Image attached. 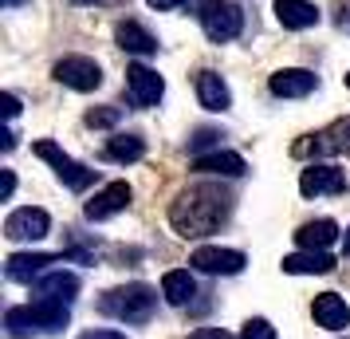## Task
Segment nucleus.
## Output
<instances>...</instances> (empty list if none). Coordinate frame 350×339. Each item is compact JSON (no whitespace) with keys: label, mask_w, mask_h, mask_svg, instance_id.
<instances>
[{"label":"nucleus","mask_w":350,"mask_h":339,"mask_svg":"<svg viewBox=\"0 0 350 339\" xmlns=\"http://www.w3.org/2000/svg\"><path fill=\"white\" fill-rule=\"evenodd\" d=\"M83 4H126V0H83Z\"/></svg>","instance_id":"obj_35"},{"label":"nucleus","mask_w":350,"mask_h":339,"mask_svg":"<svg viewBox=\"0 0 350 339\" xmlns=\"http://www.w3.org/2000/svg\"><path fill=\"white\" fill-rule=\"evenodd\" d=\"M338 28L350 32V0H342V12H338Z\"/></svg>","instance_id":"obj_32"},{"label":"nucleus","mask_w":350,"mask_h":339,"mask_svg":"<svg viewBox=\"0 0 350 339\" xmlns=\"http://www.w3.org/2000/svg\"><path fill=\"white\" fill-rule=\"evenodd\" d=\"M36 158L48 162L51 170H55V178L64 181L67 190H75V194H83V190L95 181V170H87L83 162H75L71 154H64V150L51 142V138H40V142H36Z\"/></svg>","instance_id":"obj_6"},{"label":"nucleus","mask_w":350,"mask_h":339,"mask_svg":"<svg viewBox=\"0 0 350 339\" xmlns=\"http://www.w3.org/2000/svg\"><path fill=\"white\" fill-rule=\"evenodd\" d=\"M197 99H201V107L213 114H221L232 107V91H228V83L217 75V71H197Z\"/></svg>","instance_id":"obj_17"},{"label":"nucleus","mask_w":350,"mask_h":339,"mask_svg":"<svg viewBox=\"0 0 350 339\" xmlns=\"http://www.w3.org/2000/svg\"><path fill=\"white\" fill-rule=\"evenodd\" d=\"M347 87H350V71H347Z\"/></svg>","instance_id":"obj_36"},{"label":"nucleus","mask_w":350,"mask_h":339,"mask_svg":"<svg viewBox=\"0 0 350 339\" xmlns=\"http://www.w3.org/2000/svg\"><path fill=\"white\" fill-rule=\"evenodd\" d=\"M36 292H40V300H64V304H71V300L79 296V276L64 273V268L44 273L40 280H36Z\"/></svg>","instance_id":"obj_19"},{"label":"nucleus","mask_w":350,"mask_h":339,"mask_svg":"<svg viewBox=\"0 0 350 339\" xmlns=\"http://www.w3.org/2000/svg\"><path fill=\"white\" fill-rule=\"evenodd\" d=\"M275 20L291 32H303V28L319 24V8L311 0H275Z\"/></svg>","instance_id":"obj_20"},{"label":"nucleus","mask_w":350,"mask_h":339,"mask_svg":"<svg viewBox=\"0 0 350 339\" xmlns=\"http://www.w3.org/2000/svg\"><path fill=\"white\" fill-rule=\"evenodd\" d=\"M118 118H122V111H118V107H98V111H87V118H83V123H87V127H114Z\"/></svg>","instance_id":"obj_25"},{"label":"nucleus","mask_w":350,"mask_h":339,"mask_svg":"<svg viewBox=\"0 0 350 339\" xmlns=\"http://www.w3.org/2000/svg\"><path fill=\"white\" fill-rule=\"evenodd\" d=\"M114 40H118L122 51H134V55H154L158 51V40L146 32L138 20H118L114 24Z\"/></svg>","instance_id":"obj_21"},{"label":"nucleus","mask_w":350,"mask_h":339,"mask_svg":"<svg viewBox=\"0 0 350 339\" xmlns=\"http://www.w3.org/2000/svg\"><path fill=\"white\" fill-rule=\"evenodd\" d=\"M185 0H150V8H158V12H170V8H181Z\"/></svg>","instance_id":"obj_31"},{"label":"nucleus","mask_w":350,"mask_h":339,"mask_svg":"<svg viewBox=\"0 0 350 339\" xmlns=\"http://www.w3.org/2000/svg\"><path fill=\"white\" fill-rule=\"evenodd\" d=\"M0 146H4V150H12V146H16V134H12V130H4V134H0Z\"/></svg>","instance_id":"obj_34"},{"label":"nucleus","mask_w":350,"mask_h":339,"mask_svg":"<svg viewBox=\"0 0 350 339\" xmlns=\"http://www.w3.org/2000/svg\"><path fill=\"white\" fill-rule=\"evenodd\" d=\"M51 229V217L44 210H16L8 213V221H4V237L8 241H44Z\"/></svg>","instance_id":"obj_11"},{"label":"nucleus","mask_w":350,"mask_h":339,"mask_svg":"<svg viewBox=\"0 0 350 339\" xmlns=\"http://www.w3.org/2000/svg\"><path fill=\"white\" fill-rule=\"evenodd\" d=\"M240 339H275V327H271L268 320H260V316H256V320H248V323H244V331H240Z\"/></svg>","instance_id":"obj_26"},{"label":"nucleus","mask_w":350,"mask_h":339,"mask_svg":"<svg viewBox=\"0 0 350 339\" xmlns=\"http://www.w3.org/2000/svg\"><path fill=\"white\" fill-rule=\"evenodd\" d=\"M350 154V114L334 118L331 127L307 134L303 142H295V158H342Z\"/></svg>","instance_id":"obj_4"},{"label":"nucleus","mask_w":350,"mask_h":339,"mask_svg":"<svg viewBox=\"0 0 350 339\" xmlns=\"http://www.w3.org/2000/svg\"><path fill=\"white\" fill-rule=\"evenodd\" d=\"M146 154V142L138 134H114L107 142V158L111 162H138Z\"/></svg>","instance_id":"obj_24"},{"label":"nucleus","mask_w":350,"mask_h":339,"mask_svg":"<svg viewBox=\"0 0 350 339\" xmlns=\"http://www.w3.org/2000/svg\"><path fill=\"white\" fill-rule=\"evenodd\" d=\"M232 213V194H224L221 186L213 181H197L189 190H181L170 205V225L177 229V237L185 241H197V237H208L228 221Z\"/></svg>","instance_id":"obj_1"},{"label":"nucleus","mask_w":350,"mask_h":339,"mask_svg":"<svg viewBox=\"0 0 350 339\" xmlns=\"http://www.w3.org/2000/svg\"><path fill=\"white\" fill-rule=\"evenodd\" d=\"M51 75H55V83H64L71 91H95L103 83V67L91 55H64L59 64L51 67Z\"/></svg>","instance_id":"obj_7"},{"label":"nucleus","mask_w":350,"mask_h":339,"mask_svg":"<svg viewBox=\"0 0 350 339\" xmlns=\"http://www.w3.org/2000/svg\"><path fill=\"white\" fill-rule=\"evenodd\" d=\"M55 253H12V257L4 260V273L8 280H40V276L48 273V264H55Z\"/></svg>","instance_id":"obj_16"},{"label":"nucleus","mask_w":350,"mask_h":339,"mask_svg":"<svg viewBox=\"0 0 350 339\" xmlns=\"http://www.w3.org/2000/svg\"><path fill=\"white\" fill-rule=\"evenodd\" d=\"M217 138H221L217 130H197V134H193V138H189V150H201V146H213V142H217Z\"/></svg>","instance_id":"obj_28"},{"label":"nucleus","mask_w":350,"mask_h":339,"mask_svg":"<svg viewBox=\"0 0 350 339\" xmlns=\"http://www.w3.org/2000/svg\"><path fill=\"white\" fill-rule=\"evenodd\" d=\"M189 339H232L228 331H221V327H197Z\"/></svg>","instance_id":"obj_30"},{"label":"nucleus","mask_w":350,"mask_h":339,"mask_svg":"<svg viewBox=\"0 0 350 339\" xmlns=\"http://www.w3.org/2000/svg\"><path fill=\"white\" fill-rule=\"evenodd\" d=\"M16 190V178H12V170H0V201H8Z\"/></svg>","instance_id":"obj_29"},{"label":"nucleus","mask_w":350,"mask_h":339,"mask_svg":"<svg viewBox=\"0 0 350 339\" xmlns=\"http://www.w3.org/2000/svg\"><path fill=\"white\" fill-rule=\"evenodd\" d=\"M158 307V292L150 284H122V288H111L103 300H98V312L103 316H114L122 323H146Z\"/></svg>","instance_id":"obj_3"},{"label":"nucleus","mask_w":350,"mask_h":339,"mask_svg":"<svg viewBox=\"0 0 350 339\" xmlns=\"http://www.w3.org/2000/svg\"><path fill=\"white\" fill-rule=\"evenodd\" d=\"M197 16H201V28H205V36L213 44H228L244 28V12H240L232 0H205Z\"/></svg>","instance_id":"obj_5"},{"label":"nucleus","mask_w":350,"mask_h":339,"mask_svg":"<svg viewBox=\"0 0 350 339\" xmlns=\"http://www.w3.org/2000/svg\"><path fill=\"white\" fill-rule=\"evenodd\" d=\"M347 339H350V336H347Z\"/></svg>","instance_id":"obj_38"},{"label":"nucleus","mask_w":350,"mask_h":339,"mask_svg":"<svg viewBox=\"0 0 350 339\" xmlns=\"http://www.w3.org/2000/svg\"><path fill=\"white\" fill-rule=\"evenodd\" d=\"M126 87H130V103L134 107H158V99L165 95V79L146 64L126 67Z\"/></svg>","instance_id":"obj_10"},{"label":"nucleus","mask_w":350,"mask_h":339,"mask_svg":"<svg viewBox=\"0 0 350 339\" xmlns=\"http://www.w3.org/2000/svg\"><path fill=\"white\" fill-rule=\"evenodd\" d=\"M193 170L197 174H213V178H240L248 170V162L240 154H232V150H213V154H197Z\"/></svg>","instance_id":"obj_15"},{"label":"nucleus","mask_w":350,"mask_h":339,"mask_svg":"<svg viewBox=\"0 0 350 339\" xmlns=\"http://www.w3.org/2000/svg\"><path fill=\"white\" fill-rule=\"evenodd\" d=\"M334 241H338V225L331 217H319V221H307V225L295 229V244L299 249H327Z\"/></svg>","instance_id":"obj_22"},{"label":"nucleus","mask_w":350,"mask_h":339,"mask_svg":"<svg viewBox=\"0 0 350 339\" xmlns=\"http://www.w3.org/2000/svg\"><path fill=\"white\" fill-rule=\"evenodd\" d=\"M161 296H165V300H170L174 307L189 304L193 296H197V284H193L189 268H174V273L161 276Z\"/></svg>","instance_id":"obj_23"},{"label":"nucleus","mask_w":350,"mask_h":339,"mask_svg":"<svg viewBox=\"0 0 350 339\" xmlns=\"http://www.w3.org/2000/svg\"><path fill=\"white\" fill-rule=\"evenodd\" d=\"M0 111H4V118H16L20 114V99L12 95V91H4V95H0Z\"/></svg>","instance_id":"obj_27"},{"label":"nucleus","mask_w":350,"mask_h":339,"mask_svg":"<svg viewBox=\"0 0 350 339\" xmlns=\"http://www.w3.org/2000/svg\"><path fill=\"white\" fill-rule=\"evenodd\" d=\"M284 273H291V276H327V273H334V257L327 253V249H303V253L284 257Z\"/></svg>","instance_id":"obj_18"},{"label":"nucleus","mask_w":350,"mask_h":339,"mask_svg":"<svg viewBox=\"0 0 350 339\" xmlns=\"http://www.w3.org/2000/svg\"><path fill=\"white\" fill-rule=\"evenodd\" d=\"M130 197H134V190H130L126 181H111V186H103V190L83 205V213H87V221H107V217L126 210Z\"/></svg>","instance_id":"obj_12"},{"label":"nucleus","mask_w":350,"mask_h":339,"mask_svg":"<svg viewBox=\"0 0 350 339\" xmlns=\"http://www.w3.org/2000/svg\"><path fill=\"white\" fill-rule=\"evenodd\" d=\"M8 4H20V0H8Z\"/></svg>","instance_id":"obj_37"},{"label":"nucleus","mask_w":350,"mask_h":339,"mask_svg":"<svg viewBox=\"0 0 350 339\" xmlns=\"http://www.w3.org/2000/svg\"><path fill=\"white\" fill-rule=\"evenodd\" d=\"M79 339H126V336H118V331H87Z\"/></svg>","instance_id":"obj_33"},{"label":"nucleus","mask_w":350,"mask_h":339,"mask_svg":"<svg viewBox=\"0 0 350 339\" xmlns=\"http://www.w3.org/2000/svg\"><path fill=\"white\" fill-rule=\"evenodd\" d=\"M268 87L275 99H303L319 87V75L315 71H303V67H284V71H275L268 79Z\"/></svg>","instance_id":"obj_13"},{"label":"nucleus","mask_w":350,"mask_h":339,"mask_svg":"<svg viewBox=\"0 0 350 339\" xmlns=\"http://www.w3.org/2000/svg\"><path fill=\"white\" fill-rule=\"evenodd\" d=\"M71 320V312H67L64 300H36V304H24V307H8V316H4V327H8V336H51V331H59L67 327Z\"/></svg>","instance_id":"obj_2"},{"label":"nucleus","mask_w":350,"mask_h":339,"mask_svg":"<svg viewBox=\"0 0 350 339\" xmlns=\"http://www.w3.org/2000/svg\"><path fill=\"white\" fill-rule=\"evenodd\" d=\"M311 316H315V323L319 327H327V331H347L350 327V307H347V300H342L338 292H323V296H315Z\"/></svg>","instance_id":"obj_14"},{"label":"nucleus","mask_w":350,"mask_h":339,"mask_svg":"<svg viewBox=\"0 0 350 339\" xmlns=\"http://www.w3.org/2000/svg\"><path fill=\"white\" fill-rule=\"evenodd\" d=\"M299 194L303 197H323V194H347V178H342V170H334L327 162H311L307 170L299 174Z\"/></svg>","instance_id":"obj_9"},{"label":"nucleus","mask_w":350,"mask_h":339,"mask_svg":"<svg viewBox=\"0 0 350 339\" xmlns=\"http://www.w3.org/2000/svg\"><path fill=\"white\" fill-rule=\"evenodd\" d=\"M189 264L208 276H237L244 268V253L240 249H221V244H201L189 257Z\"/></svg>","instance_id":"obj_8"}]
</instances>
